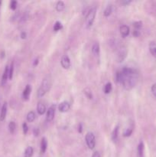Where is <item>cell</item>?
<instances>
[{"label":"cell","mask_w":156,"mask_h":157,"mask_svg":"<svg viewBox=\"0 0 156 157\" xmlns=\"http://www.w3.org/2000/svg\"><path fill=\"white\" fill-rule=\"evenodd\" d=\"M139 71L132 67H123L121 71L116 73V81L122 84L124 88L130 90L136 87L139 81Z\"/></svg>","instance_id":"cell-1"},{"label":"cell","mask_w":156,"mask_h":157,"mask_svg":"<svg viewBox=\"0 0 156 157\" xmlns=\"http://www.w3.org/2000/svg\"><path fill=\"white\" fill-rule=\"evenodd\" d=\"M51 87V78L50 76H47L43 79L42 83L38 90V98H42L50 90Z\"/></svg>","instance_id":"cell-2"},{"label":"cell","mask_w":156,"mask_h":157,"mask_svg":"<svg viewBox=\"0 0 156 157\" xmlns=\"http://www.w3.org/2000/svg\"><path fill=\"white\" fill-rule=\"evenodd\" d=\"M96 15V9L95 8L90 9L87 13V16H86V21H85V26L87 29H90L92 27L93 22H94L95 18Z\"/></svg>","instance_id":"cell-3"},{"label":"cell","mask_w":156,"mask_h":157,"mask_svg":"<svg viewBox=\"0 0 156 157\" xmlns=\"http://www.w3.org/2000/svg\"><path fill=\"white\" fill-rule=\"evenodd\" d=\"M85 140L89 149L93 150L95 148V147H96V138H95V135L92 132H88L86 134Z\"/></svg>","instance_id":"cell-4"},{"label":"cell","mask_w":156,"mask_h":157,"mask_svg":"<svg viewBox=\"0 0 156 157\" xmlns=\"http://www.w3.org/2000/svg\"><path fill=\"white\" fill-rule=\"evenodd\" d=\"M127 55H128V51H127L126 48L125 46L121 47L117 51V53H116V61H117V62H122L126 58Z\"/></svg>","instance_id":"cell-5"},{"label":"cell","mask_w":156,"mask_h":157,"mask_svg":"<svg viewBox=\"0 0 156 157\" xmlns=\"http://www.w3.org/2000/svg\"><path fill=\"white\" fill-rule=\"evenodd\" d=\"M133 32H132V35H134L135 37H138L140 35V32H141V29L142 28V22L141 21H137L133 22Z\"/></svg>","instance_id":"cell-6"},{"label":"cell","mask_w":156,"mask_h":157,"mask_svg":"<svg viewBox=\"0 0 156 157\" xmlns=\"http://www.w3.org/2000/svg\"><path fill=\"white\" fill-rule=\"evenodd\" d=\"M55 115V107L54 106H51L47 109V114H46V121L47 122H51L54 118Z\"/></svg>","instance_id":"cell-7"},{"label":"cell","mask_w":156,"mask_h":157,"mask_svg":"<svg viewBox=\"0 0 156 157\" xmlns=\"http://www.w3.org/2000/svg\"><path fill=\"white\" fill-rule=\"evenodd\" d=\"M61 66L63 67V68L64 69H69L71 66V62H70V59L69 58V57L67 55H64L61 58Z\"/></svg>","instance_id":"cell-8"},{"label":"cell","mask_w":156,"mask_h":157,"mask_svg":"<svg viewBox=\"0 0 156 157\" xmlns=\"http://www.w3.org/2000/svg\"><path fill=\"white\" fill-rule=\"evenodd\" d=\"M9 66L6 65V67H5L4 72H3L2 77V80H1V85L2 86L6 85V84L7 83L8 79H9Z\"/></svg>","instance_id":"cell-9"},{"label":"cell","mask_w":156,"mask_h":157,"mask_svg":"<svg viewBox=\"0 0 156 157\" xmlns=\"http://www.w3.org/2000/svg\"><path fill=\"white\" fill-rule=\"evenodd\" d=\"M31 91H32V87H31V85L28 84L26 85V87H24V90L22 92V98L24 100V101H28L29 99V97H30Z\"/></svg>","instance_id":"cell-10"},{"label":"cell","mask_w":156,"mask_h":157,"mask_svg":"<svg viewBox=\"0 0 156 157\" xmlns=\"http://www.w3.org/2000/svg\"><path fill=\"white\" fill-rule=\"evenodd\" d=\"M7 110L8 104L7 103L5 102L1 108V112H0V121H5V119H6V114H7Z\"/></svg>","instance_id":"cell-11"},{"label":"cell","mask_w":156,"mask_h":157,"mask_svg":"<svg viewBox=\"0 0 156 157\" xmlns=\"http://www.w3.org/2000/svg\"><path fill=\"white\" fill-rule=\"evenodd\" d=\"M70 104H69L68 102H67V101H64V102L61 103V104H59L58 109H59V110L61 113H65V112H67L70 110Z\"/></svg>","instance_id":"cell-12"},{"label":"cell","mask_w":156,"mask_h":157,"mask_svg":"<svg viewBox=\"0 0 156 157\" xmlns=\"http://www.w3.org/2000/svg\"><path fill=\"white\" fill-rule=\"evenodd\" d=\"M130 32V29L128 25H123L120 27V34L123 38H125L126 36H128L129 35Z\"/></svg>","instance_id":"cell-13"},{"label":"cell","mask_w":156,"mask_h":157,"mask_svg":"<svg viewBox=\"0 0 156 157\" xmlns=\"http://www.w3.org/2000/svg\"><path fill=\"white\" fill-rule=\"evenodd\" d=\"M99 52H100V47H99V44L98 42H95L92 46V53L93 55L96 57H98L99 55Z\"/></svg>","instance_id":"cell-14"},{"label":"cell","mask_w":156,"mask_h":157,"mask_svg":"<svg viewBox=\"0 0 156 157\" xmlns=\"http://www.w3.org/2000/svg\"><path fill=\"white\" fill-rule=\"evenodd\" d=\"M144 151H145V145H144L143 142H140L137 147L138 157H144Z\"/></svg>","instance_id":"cell-15"},{"label":"cell","mask_w":156,"mask_h":157,"mask_svg":"<svg viewBox=\"0 0 156 157\" xmlns=\"http://www.w3.org/2000/svg\"><path fill=\"white\" fill-rule=\"evenodd\" d=\"M119 126H116L114 128V130H113V133H112V140L114 143H116L118 140V137H119Z\"/></svg>","instance_id":"cell-16"},{"label":"cell","mask_w":156,"mask_h":157,"mask_svg":"<svg viewBox=\"0 0 156 157\" xmlns=\"http://www.w3.org/2000/svg\"><path fill=\"white\" fill-rule=\"evenodd\" d=\"M149 52L151 55L156 59V42L155 41H151L149 43Z\"/></svg>","instance_id":"cell-17"},{"label":"cell","mask_w":156,"mask_h":157,"mask_svg":"<svg viewBox=\"0 0 156 157\" xmlns=\"http://www.w3.org/2000/svg\"><path fill=\"white\" fill-rule=\"evenodd\" d=\"M37 111H38V114L43 115L46 112V107L43 103L39 102L38 103L37 105Z\"/></svg>","instance_id":"cell-18"},{"label":"cell","mask_w":156,"mask_h":157,"mask_svg":"<svg viewBox=\"0 0 156 157\" xmlns=\"http://www.w3.org/2000/svg\"><path fill=\"white\" fill-rule=\"evenodd\" d=\"M47 141L46 140L45 137H43L41 139V153H44L47 150Z\"/></svg>","instance_id":"cell-19"},{"label":"cell","mask_w":156,"mask_h":157,"mask_svg":"<svg viewBox=\"0 0 156 157\" xmlns=\"http://www.w3.org/2000/svg\"><path fill=\"white\" fill-rule=\"evenodd\" d=\"M34 150L32 147H28L25 149L24 153V157H32L33 156Z\"/></svg>","instance_id":"cell-20"},{"label":"cell","mask_w":156,"mask_h":157,"mask_svg":"<svg viewBox=\"0 0 156 157\" xmlns=\"http://www.w3.org/2000/svg\"><path fill=\"white\" fill-rule=\"evenodd\" d=\"M55 8H56V10L58 11V12H62L64 9V8H65V4H64V2L58 1V2H57Z\"/></svg>","instance_id":"cell-21"},{"label":"cell","mask_w":156,"mask_h":157,"mask_svg":"<svg viewBox=\"0 0 156 157\" xmlns=\"http://www.w3.org/2000/svg\"><path fill=\"white\" fill-rule=\"evenodd\" d=\"M16 130V124L14 121H10L9 124V130L12 134H14Z\"/></svg>","instance_id":"cell-22"},{"label":"cell","mask_w":156,"mask_h":157,"mask_svg":"<svg viewBox=\"0 0 156 157\" xmlns=\"http://www.w3.org/2000/svg\"><path fill=\"white\" fill-rule=\"evenodd\" d=\"M112 11H113V7H112L111 5H108V6L106 7L105 10L103 12V15L105 17H109L112 13Z\"/></svg>","instance_id":"cell-23"},{"label":"cell","mask_w":156,"mask_h":157,"mask_svg":"<svg viewBox=\"0 0 156 157\" xmlns=\"http://www.w3.org/2000/svg\"><path fill=\"white\" fill-rule=\"evenodd\" d=\"M112 89H113V86H112V84L110 82H108L106 84V85L104 86V93L106 94H110V92L112 91Z\"/></svg>","instance_id":"cell-24"},{"label":"cell","mask_w":156,"mask_h":157,"mask_svg":"<svg viewBox=\"0 0 156 157\" xmlns=\"http://www.w3.org/2000/svg\"><path fill=\"white\" fill-rule=\"evenodd\" d=\"M35 113L33 111H30L27 114V121L29 123H32L35 120Z\"/></svg>","instance_id":"cell-25"},{"label":"cell","mask_w":156,"mask_h":157,"mask_svg":"<svg viewBox=\"0 0 156 157\" xmlns=\"http://www.w3.org/2000/svg\"><path fill=\"white\" fill-rule=\"evenodd\" d=\"M150 8H151V11H150V13L153 15V16L156 17V2H151V6H150Z\"/></svg>","instance_id":"cell-26"},{"label":"cell","mask_w":156,"mask_h":157,"mask_svg":"<svg viewBox=\"0 0 156 157\" xmlns=\"http://www.w3.org/2000/svg\"><path fill=\"white\" fill-rule=\"evenodd\" d=\"M62 29V24H61V21H58L55 22V24L54 25V31H55V32H58V31H60L61 29Z\"/></svg>","instance_id":"cell-27"},{"label":"cell","mask_w":156,"mask_h":157,"mask_svg":"<svg viewBox=\"0 0 156 157\" xmlns=\"http://www.w3.org/2000/svg\"><path fill=\"white\" fill-rule=\"evenodd\" d=\"M132 132H133L132 127H130V128L126 129V130L123 132V136H125V137H128V136H131Z\"/></svg>","instance_id":"cell-28"},{"label":"cell","mask_w":156,"mask_h":157,"mask_svg":"<svg viewBox=\"0 0 156 157\" xmlns=\"http://www.w3.org/2000/svg\"><path fill=\"white\" fill-rule=\"evenodd\" d=\"M9 79L12 80V78H13V73H14V63L13 62H12V64H11V65L9 66Z\"/></svg>","instance_id":"cell-29"},{"label":"cell","mask_w":156,"mask_h":157,"mask_svg":"<svg viewBox=\"0 0 156 157\" xmlns=\"http://www.w3.org/2000/svg\"><path fill=\"white\" fill-rule=\"evenodd\" d=\"M84 93H85L86 96H87L89 99H93V94H92L91 90H90V89H85V90H84Z\"/></svg>","instance_id":"cell-30"},{"label":"cell","mask_w":156,"mask_h":157,"mask_svg":"<svg viewBox=\"0 0 156 157\" xmlns=\"http://www.w3.org/2000/svg\"><path fill=\"white\" fill-rule=\"evenodd\" d=\"M17 6H18V2H17L15 0H13V1L11 2L10 3V8L12 10H15L17 8Z\"/></svg>","instance_id":"cell-31"},{"label":"cell","mask_w":156,"mask_h":157,"mask_svg":"<svg viewBox=\"0 0 156 157\" xmlns=\"http://www.w3.org/2000/svg\"><path fill=\"white\" fill-rule=\"evenodd\" d=\"M22 130H23V133H24V134H27L28 131V125L26 123H23Z\"/></svg>","instance_id":"cell-32"},{"label":"cell","mask_w":156,"mask_h":157,"mask_svg":"<svg viewBox=\"0 0 156 157\" xmlns=\"http://www.w3.org/2000/svg\"><path fill=\"white\" fill-rule=\"evenodd\" d=\"M151 93H152L153 96L155 97L156 98V83H154V84H152V86H151Z\"/></svg>","instance_id":"cell-33"},{"label":"cell","mask_w":156,"mask_h":157,"mask_svg":"<svg viewBox=\"0 0 156 157\" xmlns=\"http://www.w3.org/2000/svg\"><path fill=\"white\" fill-rule=\"evenodd\" d=\"M33 133L35 136H38L39 135V129L38 128H35L33 130Z\"/></svg>","instance_id":"cell-34"},{"label":"cell","mask_w":156,"mask_h":157,"mask_svg":"<svg viewBox=\"0 0 156 157\" xmlns=\"http://www.w3.org/2000/svg\"><path fill=\"white\" fill-rule=\"evenodd\" d=\"M26 37H27V34H26L25 32H22L21 33V38H22V39H24V38H26Z\"/></svg>","instance_id":"cell-35"},{"label":"cell","mask_w":156,"mask_h":157,"mask_svg":"<svg viewBox=\"0 0 156 157\" xmlns=\"http://www.w3.org/2000/svg\"><path fill=\"white\" fill-rule=\"evenodd\" d=\"M92 157H100V154H99V152H95L93 154V156H92Z\"/></svg>","instance_id":"cell-36"},{"label":"cell","mask_w":156,"mask_h":157,"mask_svg":"<svg viewBox=\"0 0 156 157\" xmlns=\"http://www.w3.org/2000/svg\"><path fill=\"white\" fill-rule=\"evenodd\" d=\"M131 2V1H130V0H128V1H123V2H122V3L123 5H128V4H129V3Z\"/></svg>","instance_id":"cell-37"},{"label":"cell","mask_w":156,"mask_h":157,"mask_svg":"<svg viewBox=\"0 0 156 157\" xmlns=\"http://www.w3.org/2000/svg\"><path fill=\"white\" fill-rule=\"evenodd\" d=\"M78 131H79V133H82V125H81V124H80L79 125V127H78Z\"/></svg>","instance_id":"cell-38"},{"label":"cell","mask_w":156,"mask_h":157,"mask_svg":"<svg viewBox=\"0 0 156 157\" xmlns=\"http://www.w3.org/2000/svg\"><path fill=\"white\" fill-rule=\"evenodd\" d=\"M38 64V58H36V59H35V61H34V64H33V65L34 66H36L37 65V64Z\"/></svg>","instance_id":"cell-39"},{"label":"cell","mask_w":156,"mask_h":157,"mask_svg":"<svg viewBox=\"0 0 156 157\" xmlns=\"http://www.w3.org/2000/svg\"><path fill=\"white\" fill-rule=\"evenodd\" d=\"M1 5H2V2L0 1V8H1Z\"/></svg>","instance_id":"cell-40"}]
</instances>
